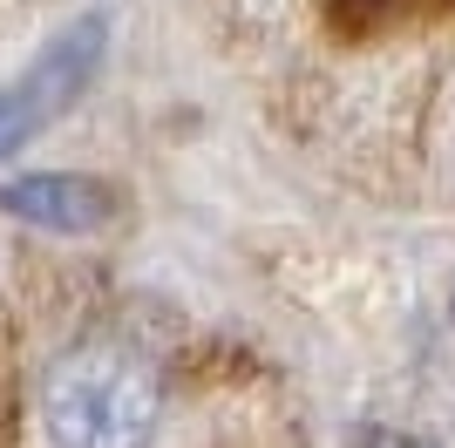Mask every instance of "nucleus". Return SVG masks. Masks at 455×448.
<instances>
[{
	"label": "nucleus",
	"instance_id": "nucleus-1",
	"mask_svg": "<svg viewBox=\"0 0 455 448\" xmlns=\"http://www.w3.org/2000/svg\"><path fill=\"white\" fill-rule=\"evenodd\" d=\"M164 414L156 367L130 347H76L41 388V421L55 448H143Z\"/></svg>",
	"mask_w": 455,
	"mask_h": 448
},
{
	"label": "nucleus",
	"instance_id": "nucleus-2",
	"mask_svg": "<svg viewBox=\"0 0 455 448\" xmlns=\"http://www.w3.org/2000/svg\"><path fill=\"white\" fill-rule=\"evenodd\" d=\"M95 61H102V20H82L61 41H48L28 68L0 89V156H14L28 136H41L82 89H89Z\"/></svg>",
	"mask_w": 455,
	"mask_h": 448
},
{
	"label": "nucleus",
	"instance_id": "nucleus-3",
	"mask_svg": "<svg viewBox=\"0 0 455 448\" xmlns=\"http://www.w3.org/2000/svg\"><path fill=\"white\" fill-rule=\"evenodd\" d=\"M0 204L14 211V218L41 224V231H95V224L109 218V197L89 184V177H68V170H41V177H14V184L0 190Z\"/></svg>",
	"mask_w": 455,
	"mask_h": 448
},
{
	"label": "nucleus",
	"instance_id": "nucleus-4",
	"mask_svg": "<svg viewBox=\"0 0 455 448\" xmlns=\"http://www.w3.org/2000/svg\"><path fill=\"white\" fill-rule=\"evenodd\" d=\"M361 448H428V442H415V435H401V428H367Z\"/></svg>",
	"mask_w": 455,
	"mask_h": 448
}]
</instances>
